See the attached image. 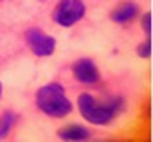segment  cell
I'll list each match as a JSON object with an SVG mask.
<instances>
[{"label": "cell", "mask_w": 153, "mask_h": 142, "mask_svg": "<svg viewBox=\"0 0 153 142\" xmlns=\"http://www.w3.org/2000/svg\"><path fill=\"white\" fill-rule=\"evenodd\" d=\"M122 99L111 97L106 102L96 101L91 94H82L78 97V109L82 116L92 125H108L117 118V114L122 111Z\"/></svg>", "instance_id": "1"}, {"label": "cell", "mask_w": 153, "mask_h": 142, "mask_svg": "<svg viewBox=\"0 0 153 142\" xmlns=\"http://www.w3.org/2000/svg\"><path fill=\"white\" fill-rule=\"evenodd\" d=\"M37 106L42 113L54 118H63L73 109L70 99L65 94V87L59 83H49L42 87L37 92Z\"/></svg>", "instance_id": "2"}, {"label": "cell", "mask_w": 153, "mask_h": 142, "mask_svg": "<svg viewBox=\"0 0 153 142\" xmlns=\"http://www.w3.org/2000/svg\"><path fill=\"white\" fill-rule=\"evenodd\" d=\"M84 14H85V5L82 0H61L54 9L52 19L59 26L70 28L84 18Z\"/></svg>", "instance_id": "3"}, {"label": "cell", "mask_w": 153, "mask_h": 142, "mask_svg": "<svg viewBox=\"0 0 153 142\" xmlns=\"http://www.w3.org/2000/svg\"><path fill=\"white\" fill-rule=\"evenodd\" d=\"M26 37V43L31 49V52L38 57H47L52 56L56 50V40L47 35L45 31H42L40 28H30L25 33Z\"/></svg>", "instance_id": "4"}, {"label": "cell", "mask_w": 153, "mask_h": 142, "mask_svg": "<svg viewBox=\"0 0 153 142\" xmlns=\"http://www.w3.org/2000/svg\"><path fill=\"white\" fill-rule=\"evenodd\" d=\"M73 75L75 78L80 82V83H85V85H94L99 82V71H97V68H96L94 61L92 59H80V61H76L75 66H73Z\"/></svg>", "instance_id": "5"}, {"label": "cell", "mask_w": 153, "mask_h": 142, "mask_svg": "<svg viewBox=\"0 0 153 142\" xmlns=\"http://www.w3.org/2000/svg\"><path fill=\"white\" fill-rule=\"evenodd\" d=\"M136 14H137V5L134 4V2H124V4H120L117 9L111 12V21L115 23H118V24H125V23H129V21H132L136 18Z\"/></svg>", "instance_id": "6"}, {"label": "cell", "mask_w": 153, "mask_h": 142, "mask_svg": "<svg viewBox=\"0 0 153 142\" xmlns=\"http://www.w3.org/2000/svg\"><path fill=\"white\" fill-rule=\"evenodd\" d=\"M57 135L65 141H85L91 137V132L85 127H80V125H68L65 128H59Z\"/></svg>", "instance_id": "7"}, {"label": "cell", "mask_w": 153, "mask_h": 142, "mask_svg": "<svg viewBox=\"0 0 153 142\" xmlns=\"http://www.w3.org/2000/svg\"><path fill=\"white\" fill-rule=\"evenodd\" d=\"M14 121H16V114L12 113V111H7V113L2 114V118H0V141L9 135Z\"/></svg>", "instance_id": "8"}, {"label": "cell", "mask_w": 153, "mask_h": 142, "mask_svg": "<svg viewBox=\"0 0 153 142\" xmlns=\"http://www.w3.org/2000/svg\"><path fill=\"white\" fill-rule=\"evenodd\" d=\"M137 54H139L141 57H144V59H146V57H150V54H152V42H150V40H146L144 43H141L139 49H137Z\"/></svg>", "instance_id": "9"}, {"label": "cell", "mask_w": 153, "mask_h": 142, "mask_svg": "<svg viewBox=\"0 0 153 142\" xmlns=\"http://www.w3.org/2000/svg\"><path fill=\"white\" fill-rule=\"evenodd\" d=\"M143 29L146 37H152V12H146L143 16Z\"/></svg>", "instance_id": "10"}, {"label": "cell", "mask_w": 153, "mask_h": 142, "mask_svg": "<svg viewBox=\"0 0 153 142\" xmlns=\"http://www.w3.org/2000/svg\"><path fill=\"white\" fill-rule=\"evenodd\" d=\"M0 97H2V83H0Z\"/></svg>", "instance_id": "11"}]
</instances>
